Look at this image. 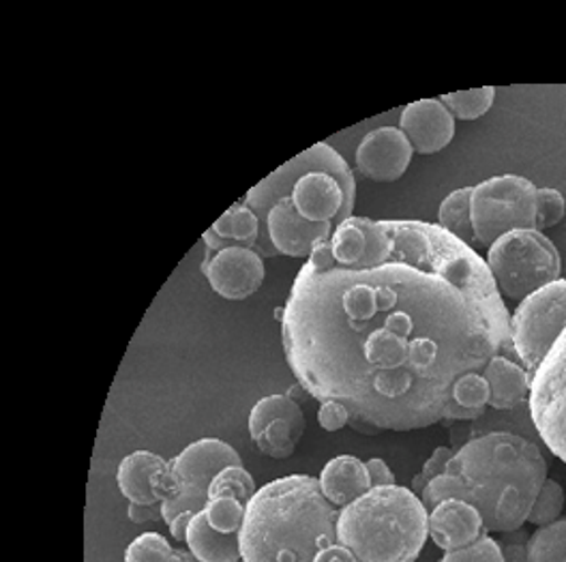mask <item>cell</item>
<instances>
[{
	"label": "cell",
	"mask_w": 566,
	"mask_h": 562,
	"mask_svg": "<svg viewBox=\"0 0 566 562\" xmlns=\"http://www.w3.org/2000/svg\"><path fill=\"white\" fill-rule=\"evenodd\" d=\"M275 316L296 383L369 436L481 419L485 367L517 358L488 262L427 221L348 219Z\"/></svg>",
	"instance_id": "cell-1"
},
{
	"label": "cell",
	"mask_w": 566,
	"mask_h": 562,
	"mask_svg": "<svg viewBox=\"0 0 566 562\" xmlns=\"http://www.w3.org/2000/svg\"><path fill=\"white\" fill-rule=\"evenodd\" d=\"M356 180L348 162L318 142L251 187L245 205L260 221L262 258H310L353 219Z\"/></svg>",
	"instance_id": "cell-2"
},
{
	"label": "cell",
	"mask_w": 566,
	"mask_h": 562,
	"mask_svg": "<svg viewBox=\"0 0 566 562\" xmlns=\"http://www.w3.org/2000/svg\"><path fill=\"white\" fill-rule=\"evenodd\" d=\"M545 481L547 459L538 445L513 431H485L461 445L421 500L429 513L444 500H463L481 513L488 534H500L524 528Z\"/></svg>",
	"instance_id": "cell-3"
},
{
	"label": "cell",
	"mask_w": 566,
	"mask_h": 562,
	"mask_svg": "<svg viewBox=\"0 0 566 562\" xmlns=\"http://www.w3.org/2000/svg\"><path fill=\"white\" fill-rule=\"evenodd\" d=\"M339 509L316 477L290 475L262 486L249 500L239 532L245 562H314L337 545Z\"/></svg>",
	"instance_id": "cell-4"
},
{
	"label": "cell",
	"mask_w": 566,
	"mask_h": 562,
	"mask_svg": "<svg viewBox=\"0 0 566 562\" xmlns=\"http://www.w3.org/2000/svg\"><path fill=\"white\" fill-rule=\"evenodd\" d=\"M429 537V511L419 493L371 488L339 509L337 541L358 562H417Z\"/></svg>",
	"instance_id": "cell-5"
},
{
	"label": "cell",
	"mask_w": 566,
	"mask_h": 562,
	"mask_svg": "<svg viewBox=\"0 0 566 562\" xmlns=\"http://www.w3.org/2000/svg\"><path fill=\"white\" fill-rule=\"evenodd\" d=\"M228 466H243L239 451L219 438H202L170 459L157 477L155 490L175 541L185 543L191 518L209 502L212 479Z\"/></svg>",
	"instance_id": "cell-6"
},
{
	"label": "cell",
	"mask_w": 566,
	"mask_h": 562,
	"mask_svg": "<svg viewBox=\"0 0 566 562\" xmlns=\"http://www.w3.org/2000/svg\"><path fill=\"white\" fill-rule=\"evenodd\" d=\"M488 269L500 294L524 301L532 292L560 280L563 260L558 247L538 230H515L488 249Z\"/></svg>",
	"instance_id": "cell-7"
},
{
	"label": "cell",
	"mask_w": 566,
	"mask_h": 562,
	"mask_svg": "<svg viewBox=\"0 0 566 562\" xmlns=\"http://www.w3.org/2000/svg\"><path fill=\"white\" fill-rule=\"evenodd\" d=\"M470 215L476 246H494L509 232L536 230V185L517 175L488 178L472 187Z\"/></svg>",
	"instance_id": "cell-8"
},
{
	"label": "cell",
	"mask_w": 566,
	"mask_h": 562,
	"mask_svg": "<svg viewBox=\"0 0 566 562\" xmlns=\"http://www.w3.org/2000/svg\"><path fill=\"white\" fill-rule=\"evenodd\" d=\"M566 329V280L526 296L511 316V344L517 361L534 374Z\"/></svg>",
	"instance_id": "cell-9"
},
{
	"label": "cell",
	"mask_w": 566,
	"mask_h": 562,
	"mask_svg": "<svg viewBox=\"0 0 566 562\" xmlns=\"http://www.w3.org/2000/svg\"><path fill=\"white\" fill-rule=\"evenodd\" d=\"M528 410L545 447L566 464V329L532 374Z\"/></svg>",
	"instance_id": "cell-10"
},
{
	"label": "cell",
	"mask_w": 566,
	"mask_h": 562,
	"mask_svg": "<svg viewBox=\"0 0 566 562\" xmlns=\"http://www.w3.org/2000/svg\"><path fill=\"white\" fill-rule=\"evenodd\" d=\"M249 436L260 454L271 459L294 456L303 434L305 415L290 395H266L249 413Z\"/></svg>",
	"instance_id": "cell-11"
},
{
	"label": "cell",
	"mask_w": 566,
	"mask_h": 562,
	"mask_svg": "<svg viewBox=\"0 0 566 562\" xmlns=\"http://www.w3.org/2000/svg\"><path fill=\"white\" fill-rule=\"evenodd\" d=\"M202 273L212 292L226 301H245L264 283V258L249 247H223L205 251Z\"/></svg>",
	"instance_id": "cell-12"
},
{
	"label": "cell",
	"mask_w": 566,
	"mask_h": 562,
	"mask_svg": "<svg viewBox=\"0 0 566 562\" xmlns=\"http://www.w3.org/2000/svg\"><path fill=\"white\" fill-rule=\"evenodd\" d=\"M415 148L399 127H378L356 148V170L374 183H395L410 168Z\"/></svg>",
	"instance_id": "cell-13"
},
{
	"label": "cell",
	"mask_w": 566,
	"mask_h": 562,
	"mask_svg": "<svg viewBox=\"0 0 566 562\" xmlns=\"http://www.w3.org/2000/svg\"><path fill=\"white\" fill-rule=\"evenodd\" d=\"M399 129L419 155H436L455 138V116L438 97L419 100L401 110Z\"/></svg>",
	"instance_id": "cell-14"
},
{
	"label": "cell",
	"mask_w": 566,
	"mask_h": 562,
	"mask_svg": "<svg viewBox=\"0 0 566 562\" xmlns=\"http://www.w3.org/2000/svg\"><path fill=\"white\" fill-rule=\"evenodd\" d=\"M488 534L481 513L463 500H444L429 513V537L442 552H455Z\"/></svg>",
	"instance_id": "cell-15"
},
{
	"label": "cell",
	"mask_w": 566,
	"mask_h": 562,
	"mask_svg": "<svg viewBox=\"0 0 566 562\" xmlns=\"http://www.w3.org/2000/svg\"><path fill=\"white\" fill-rule=\"evenodd\" d=\"M483 378L490 387V408L495 413L517 410L531 397L532 376L513 356H495Z\"/></svg>",
	"instance_id": "cell-16"
},
{
	"label": "cell",
	"mask_w": 566,
	"mask_h": 562,
	"mask_svg": "<svg viewBox=\"0 0 566 562\" xmlns=\"http://www.w3.org/2000/svg\"><path fill=\"white\" fill-rule=\"evenodd\" d=\"M168 468V461L150 451H134L120 459L116 470V483L129 504H161L155 483Z\"/></svg>",
	"instance_id": "cell-17"
},
{
	"label": "cell",
	"mask_w": 566,
	"mask_h": 562,
	"mask_svg": "<svg viewBox=\"0 0 566 562\" xmlns=\"http://www.w3.org/2000/svg\"><path fill=\"white\" fill-rule=\"evenodd\" d=\"M319 490L337 509H344L371 490V479L365 461L354 456H337L322 468Z\"/></svg>",
	"instance_id": "cell-18"
},
{
	"label": "cell",
	"mask_w": 566,
	"mask_h": 562,
	"mask_svg": "<svg viewBox=\"0 0 566 562\" xmlns=\"http://www.w3.org/2000/svg\"><path fill=\"white\" fill-rule=\"evenodd\" d=\"M202 239L205 251H217L232 246L255 249L260 239V221L245 202H237L212 223Z\"/></svg>",
	"instance_id": "cell-19"
},
{
	"label": "cell",
	"mask_w": 566,
	"mask_h": 562,
	"mask_svg": "<svg viewBox=\"0 0 566 562\" xmlns=\"http://www.w3.org/2000/svg\"><path fill=\"white\" fill-rule=\"evenodd\" d=\"M187 550L200 562H239V534H223L209 524L205 509L196 513L187 527Z\"/></svg>",
	"instance_id": "cell-20"
},
{
	"label": "cell",
	"mask_w": 566,
	"mask_h": 562,
	"mask_svg": "<svg viewBox=\"0 0 566 562\" xmlns=\"http://www.w3.org/2000/svg\"><path fill=\"white\" fill-rule=\"evenodd\" d=\"M470 200H472V187H461L453 194H449L440 209H438V226L460 239L468 247H476L474 228H472V215H470Z\"/></svg>",
	"instance_id": "cell-21"
},
{
	"label": "cell",
	"mask_w": 566,
	"mask_h": 562,
	"mask_svg": "<svg viewBox=\"0 0 566 562\" xmlns=\"http://www.w3.org/2000/svg\"><path fill=\"white\" fill-rule=\"evenodd\" d=\"M526 562H566V518L532 532Z\"/></svg>",
	"instance_id": "cell-22"
},
{
	"label": "cell",
	"mask_w": 566,
	"mask_h": 562,
	"mask_svg": "<svg viewBox=\"0 0 566 562\" xmlns=\"http://www.w3.org/2000/svg\"><path fill=\"white\" fill-rule=\"evenodd\" d=\"M449 112L460 118V121H476L485 116L495 102L494 86H481L472 91H460V93H449L438 97Z\"/></svg>",
	"instance_id": "cell-23"
},
{
	"label": "cell",
	"mask_w": 566,
	"mask_h": 562,
	"mask_svg": "<svg viewBox=\"0 0 566 562\" xmlns=\"http://www.w3.org/2000/svg\"><path fill=\"white\" fill-rule=\"evenodd\" d=\"M255 492H258L255 481H253L251 472L245 470V466H228L212 479L209 500L221 498V496L223 498H237L239 502H243L248 507L249 500L253 498Z\"/></svg>",
	"instance_id": "cell-24"
},
{
	"label": "cell",
	"mask_w": 566,
	"mask_h": 562,
	"mask_svg": "<svg viewBox=\"0 0 566 562\" xmlns=\"http://www.w3.org/2000/svg\"><path fill=\"white\" fill-rule=\"evenodd\" d=\"M565 511V490L558 481L549 479L543 483L541 492L536 496L534 504H532L531 516H528V524L534 527H549L554 522L560 520Z\"/></svg>",
	"instance_id": "cell-25"
},
{
	"label": "cell",
	"mask_w": 566,
	"mask_h": 562,
	"mask_svg": "<svg viewBox=\"0 0 566 562\" xmlns=\"http://www.w3.org/2000/svg\"><path fill=\"white\" fill-rule=\"evenodd\" d=\"M245 504L239 502L237 498H211L205 507L207 520L214 530L223 532V534H239L243 527V518H245Z\"/></svg>",
	"instance_id": "cell-26"
},
{
	"label": "cell",
	"mask_w": 566,
	"mask_h": 562,
	"mask_svg": "<svg viewBox=\"0 0 566 562\" xmlns=\"http://www.w3.org/2000/svg\"><path fill=\"white\" fill-rule=\"evenodd\" d=\"M175 548L157 532H144L125 550V562H168Z\"/></svg>",
	"instance_id": "cell-27"
},
{
	"label": "cell",
	"mask_w": 566,
	"mask_h": 562,
	"mask_svg": "<svg viewBox=\"0 0 566 562\" xmlns=\"http://www.w3.org/2000/svg\"><path fill=\"white\" fill-rule=\"evenodd\" d=\"M566 215L565 196L554 187H536V230L558 226Z\"/></svg>",
	"instance_id": "cell-28"
},
{
	"label": "cell",
	"mask_w": 566,
	"mask_h": 562,
	"mask_svg": "<svg viewBox=\"0 0 566 562\" xmlns=\"http://www.w3.org/2000/svg\"><path fill=\"white\" fill-rule=\"evenodd\" d=\"M440 562H504L502 550L492 534H483L476 543L455 552H444Z\"/></svg>",
	"instance_id": "cell-29"
},
{
	"label": "cell",
	"mask_w": 566,
	"mask_h": 562,
	"mask_svg": "<svg viewBox=\"0 0 566 562\" xmlns=\"http://www.w3.org/2000/svg\"><path fill=\"white\" fill-rule=\"evenodd\" d=\"M495 541L502 550L504 562H526L528 559L531 534L524 528H517L511 532H500V537Z\"/></svg>",
	"instance_id": "cell-30"
},
{
	"label": "cell",
	"mask_w": 566,
	"mask_h": 562,
	"mask_svg": "<svg viewBox=\"0 0 566 562\" xmlns=\"http://www.w3.org/2000/svg\"><path fill=\"white\" fill-rule=\"evenodd\" d=\"M453 456H455V449H451V447H438V449L429 456V459L424 461L423 470L419 472L412 492L421 496L424 486H427L429 481H433L436 477L444 475V470H447V466H449V461L453 459Z\"/></svg>",
	"instance_id": "cell-31"
},
{
	"label": "cell",
	"mask_w": 566,
	"mask_h": 562,
	"mask_svg": "<svg viewBox=\"0 0 566 562\" xmlns=\"http://www.w3.org/2000/svg\"><path fill=\"white\" fill-rule=\"evenodd\" d=\"M318 423L326 431H339L350 425V413L339 402H324L319 404Z\"/></svg>",
	"instance_id": "cell-32"
},
{
	"label": "cell",
	"mask_w": 566,
	"mask_h": 562,
	"mask_svg": "<svg viewBox=\"0 0 566 562\" xmlns=\"http://www.w3.org/2000/svg\"><path fill=\"white\" fill-rule=\"evenodd\" d=\"M367 466V472H369V479H371V488H387V486H397L395 483V475L387 466L385 459L380 457H371L365 461Z\"/></svg>",
	"instance_id": "cell-33"
},
{
	"label": "cell",
	"mask_w": 566,
	"mask_h": 562,
	"mask_svg": "<svg viewBox=\"0 0 566 562\" xmlns=\"http://www.w3.org/2000/svg\"><path fill=\"white\" fill-rule=\"evenodd\" d=\"M127 516L134 524H148V522L164 520L161 504H129Z\"/></svg>",
	"instance_id": "cell-34"
},
{
	"label": "cell",
	"mask_w": 566,
	"mask_h": 562,
	"mask_svg": "<svg viewBox=\"0 0 566 562\" xmlns=\"http://www.w3.org/2000/svg\"><path fill=\"white\" fill-rule=\"evenodd\" d=\"M314 562H358L353 552L348 548H344L342 543L322 550Z\"/></svg>",
	"instance_id": "cell-35"
},
{
	"label": "cell",
	"mask_w": 566,
	"mask_h": 562,
	"mask_svg": "<svg viewBox=\"0 0 566 562\" xmlns=\"http://www.w3.org/2000/svg\"><path fill=\"white\" fill-rule=\"evenodd\" d=\"M168 562H200L189 550H178L175 548V552H172V556H170V561Z\"/></svg>",
	"instance_id": "cell-36"
},
{
	"label": "cell",
	"mask_w": 566,
	"mask_h": 562,
	"mask_svg": "<svg viewBox=\"0 0 566 562\" xmlns=\"http://www.w3.org/2000/svg\"><path fill=\"white\" fill-rule=\"evenodd\" d=\"M239 562H245V561H243V559H241V561H239Z\"/></svg>",
	"instance_id": "cell-37"
}]
</instances>
